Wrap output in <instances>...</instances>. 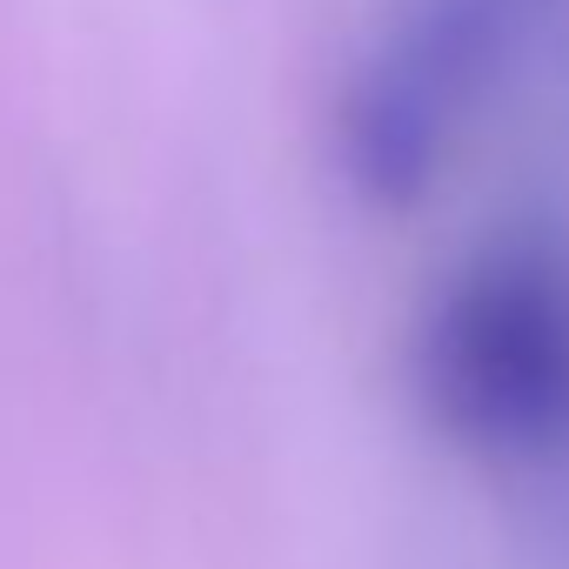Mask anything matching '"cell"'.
<instances>
[{
    "instance_id": "7a4b0ae2",
    "label": "cell",
    "mask_w": 569,
    "mask_h": 569,
    "mask_svg": "<svg viewBox=\"0 0 569 569\" xmlns=\"http://www.w3.org/2000/svg\"><path fill=\"white\" fill-rule=\"evenodd\" d=\"M562 0H396L336 94V174L376 214H409L449 174L462 128Z\"/></svg>"
},
{
    "instance_id": "6da1fadb",
    "label": "cell",
    "mask_w": 569,
    "mask_h": 569,
    "mask_svg": "<svg viewBox=\"0 0 569 569\" xmlns=\"http://www.w3.org/2000/svg\"><path fill=\"white\" fill-rule=\"evenodd\" d=\"M409 382L429 429L502 469L569 456V248L496 234L462 254L416 322Z\"/></svg>"
}]
</instances>
